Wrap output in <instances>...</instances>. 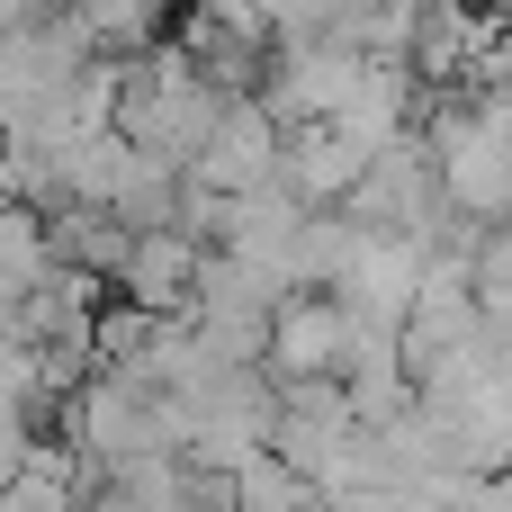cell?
<instances>
[{
    "instance_id": "cell-2",
    "label": "cell",
    "mask_w": 512,
    "mask_h": 512,
    "mask_svg": "<svg viewBox=\"0 0 512 512\" xmlns=\"http://www.w3.org/2000/svg\"><path fill=\"white\" fill-rule=\"evenodd\" d=\"M180 180L189 189H216V198H243L261 180H279V117L261 99H225L216 108V135L180 162Z\"/></svg>"
},
{
    "instance_id": "cell-16",
    "label": "cell",
    "mask_w": 512,
    "mask_h": 512,
    "mask_svg": "<svg viewBox=\"0 0 512 512\" xmlns=\"http://www.w3.org/2000/svg\"><path fill=\"white\" fill-rule=\"evenodd\" d=\"M504 468H512V459H504Z\"/></svg>"
},
{
    "instance_id": "cell-13",
    "label": "cell",
    "mask_w": 512,
    "mask_h": 512,
    "mask_svg": "<svg viewBox=\"0 0 512 512\" xmlns=\"http://www.w3.org/2000/svg\"><path fill=\"white\" fill-rule=\"evenodd\" d=\"M486 81H512V9H504V36H495V54H486Z\"/></svg>"
},
{
    "instance_id": "cell-8",
    "label": "cell",
    "mask_w": 512,
    "mask_h": 512,
    "mask_svg": "<svg viewBox=\"0 0 512 512\" xmlns=\"http://www.w3.org/2000/svg\"><path fill=\"white\" fill-rule=\"evenodd\" d=\"M234 512H324V486L306 468H288L279 450H252L234 468Z\"/></svg>"
},
{
    "instance_id": "cell-14",
    "label": "cell",
    "mask_w": 512,
    "mask_h": 512,
    "mask_svg": "<svg viewBox=\"0 0 512 512\" xmlns=\"http://www.w3.org/2000/svg\"><path fill=\"white\" fill-rule=\"evenodd\" d=\"M36 9H45V0H0V36H9V27H27Z\"/></svg>"
},
{
    "instance_id": "cell-1",
    "label": "cell",
    "mask_w": 512,
    "mask_h": 512,
    "mask_svg": "<svg viewBox=\"0 0 512 512\" xmlns=\"http://www.w3.org/2000/svg\"><path fill=\"white\" fill-rule=\"evenodd\" d=\"M351 306L333 297V288H288L279 306H270V342H261V369L288 387V378H342V360H351Z\"/></svg>"
},
{
    "instance_id": "cell-7",
    "label": "cell",
    "mask_w": 512,
    "mask_h": 512,
    "mask_svg": "<svg viewBox=\"0 0 512 512\" xmlns=\"http://www.w3.org/2000/svg\"><path fill=\"white\" fill-rule=\"evenodd\" d=\"M171 9H180V0H72V18H81V36H90L99 54H144V45H162Z\"/></svg>"
},
{
    "instance_id": "cell-6",
    "label": "cell",
    "mask_w": 512,
    "mask_h": 512,
    "mask_svg": "<svg viewBox=\"0 0 512 512\" xmlns=\"http://www.w3.org/2000/svg\"><path fill=\"white\" fill-rule=\"evenodd\" d=\"M108 216H117L126 234L180 225V162H162V153H135V162H126V180H117V198H108Z\"/></svg>"
},
{
    "instance_id": "cell-9",
    "label": "cell",
    "mask_w": 512,
    "mask_h": 512,
    "mask_svg": "<svg viewBox=\"0 0 512 512\" xmlns=\"http://www.w3.org/2000/svg\"><path fill=\"white\" fill-rule=\"evenodd\" d=\"M54 270V234L36 207H0V297H27Z\"/></svg>"
},
{
    "instance_id": "cell-15",
    "label": "cell",
    "mask_w": 512,
    "mask_h": 512,
    "mask_svg": "<svg viewBox=\"0 0 512 512\" xmlns=\"http://www.w3.org/2000/svg\"><path fill=\"white\" fill-rule=\"evenodd\" d=\"M45 9H72V0H45Z\"/></svg>"
},
{
    "instance_id": "cell-4",
    "label": "cell",
    "mask_w": 512,
    "mask_h": 512,
    "mask_svg": "<svg viewBox=\"0 0 512 512\" xmlns=\"http://www.w3.org/2000/svg\"><path fill=\"white\" fill-rule=\"evenodd\" d=\"M360 171H369V144H360V135H342L333 117L279 126V189H288L297 207H342Z\"/></svg>"
},
{
    "instance_id": "cell-11",
    "label": "cell",
    "mask_w": 512,
    "mask_h": 512,
    "mask_svg": "<svg viewBox=\"0 0 512 512\" xmlns=\"http://www.w3.org/2000/svg\"><path fill=\"white\" fill-rule=\"evenodd\" d=\"M468 297H477L486 333H512V234H504V225L468 252Z\"/></svg>"
},
{
    "instance_id": "cell-3",
    "label": "cell",
    "mask_w": 512,
    "mask_h": 512,
    "mask_svg": "<svg viewBox=\"0 0 512 512\" xmlns=\"http://www.w3.org/2000/svg\"><path fill=\"white\" fill-rule=\"evenodd\" d=\"M423 261H432L423 234H369V225H360V243H351V261H342L333 297H342L360 324H405V306H414V288H423Z\"/></svg>"
},
{
    "instance_id": "cell-12",
    "label": "cell",
    "mask_w": 512,
    "mask_h": 512,
    "mask_svg": "<svg viewBox=\"0 0 512 512\" xmlns=\"http://www.w3.org/2000/svg\"><path fill=\"white\" fill-rule=\"evenodd\" d=\"M0 207H27V180H18V144L0 135Z\"/></svg>"
},
{
    "instance_id": "cell-10",
    "label": "cell",
    "mask_w": 512,
    "mask_h": 512,
    "mask_svg": "<svg viewBox=\"0 0 512 512\" xmlns=\"http://www.w3.org/2000/svg\"><path fill=\"white\" fill-rule=\"evenodd\" d=\"M153 324H162V315H144V306H126V297H99V315H90V369H144Z\"/></svg>"
},
{
    "instance_id": "cell-5",
    "label": "cell",
    "mask_w": 512,
    "mask_h": 512,
    "mask_svg": "<svg viewBox=\"0 0 512 512\" xmlns=\"http://www.w3.org/2000/svg\"><path fill=\"white\" fill-rule=\"evenodd\" d=\"M198 252H207V243H189L180 225L135 234L126 261H117V297L144 306V315H180V306H189V279H198Z\"/></svg>"
}]
</instances>
